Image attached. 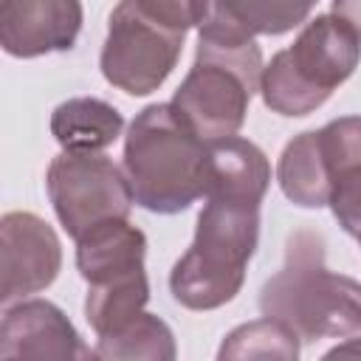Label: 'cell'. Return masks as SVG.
<instances>
[{"mask_svg":"<svg viewBox=\"0 0 361 361\" xmlns=\"http://www.w3.org/2000/svg\"><path fill=\"white\" fill-rule=\"evenodd\" d=\"M121 158L135 206L152 214H178L206 197L209 141L172 102L147 104L130 121Z\"/></svg>","mask_w":361,"mask_h":361,"instance_id":"obj_1","label":"cell"},{"mask_svg":"<svg viewBox=\"0 0 361 361\" xmlns=\"http://www.w3.org/2000/svg\"><path fill=\"white\" fill-rule=\"evenodd\" d=\"M262 316L279 319L302 341L361 333V282L324 265V240L313 228L290 234L285 265L259 290Z\"/></svg>","mask_w":361,"mask_h":361,"instance_id":"obj_2","label":"cell"},{"mask_svg":"<svg viewBox=\"0 0 361 361\" xmlns=\"http://www.w3.org/2000/svg\"><path fill=\"white\" fill-rule=\"evenodd\" d=\"M259 243V206L206 197L195 240L169 271L172 299L186 310L228 305L243 282Z\"/></svg>","mask_w":361,"mask_h":361,"instance_id":"obj_3","label":"cell"},{"mask_svg":"<svg viewBox=\"0 0 361 361\" xmlns=\"http://www.w3.org/2000/svg\"><path fill=\"white\" fill-rule=\"evenodd\" d=\"M361 62V37L333 11L302 25L293 45L262 68L259 93L271 113L299 118L319 110Z\"/></svg>","mask_w":361,"mask_h":361,"instance_id":"obj_4","label":"cell"},{"mask_svg":"<svg viewBox=\"0 0 361 361\" xmlns=\"http://www.w3.org/2000/svg\"><path fill=\"white\" fill-rule=\"evenodd\" d=\"M147 237L127 217L104 220L76 240V268L87 282L85 319L96 338L113 336L144 313L149 279Z\"/></svg>","mask_w":361,"mask_h":361,"instance_id":"obj_5","label":"cell"},{"mask_svg":"<svg viewBox=\"0 0 361 361\" xmlns=\"http://www.w3.org/2000/svg\"><path fill=\"white\" fill-rule=\"evenodd\" d=\"M262 68V51L254 39L243 45L197 39L195 62L175 90L172 104L206 141L237 135L245 124L251 96L259 90Z\"/></svg>","mask_w":361,"mask_h":361,"instance_id":"obj_6","label":"cell"},{"mask_svg":"<svg viewBox=\"0 0 361 361\" xmlns=\"http://www.w3.org/2000/svg\"><path fill=\"white\" fill-rule=\"evenodd\" d=\"M45 192L59 226L73 240L104 220L130 217L135 203L124 166L104 152L85 149H62L48 164Z\"/></svg>","mask_w":361,"mask_h":361,"instance_id":"obj_7","label":"cell"},{"mask_svg":"<svg viewBox=\"0 0 361 361\" xmlns=\"http://www.w3.org/2000/svg\"><path fill=\"white\" fill-rule=\"evenodd\" d=\"M183 39L186 34L161 25L135 0H118L107 17V37L99 54L102 76L127 96H147L175 71Z\"/></svg>","mask_w":361,"mask_h":361,"instance_id":"obj_8","label":"cell"},{"mask_svg":"<svg viewBox=\"0 0 361 361\" xmlns=\"http://www.w3.org/2000/svg\"><path fill=\"white\" fill-rule=\"evenodd\" d=\"M62 268L56 231L34 212H6L0 220V302L11 305L54 285Z\"/></svg>","mask_w":361,"mask_h":361,"instance_id":"obj_9","label":"cell"},{"mask_svg":"<svg viewBox=\"0 0 361 361\" xmlns=\"http://www.w3.org/2000/svg\"><path fill=\"white\" fill-rule=\"evenodd\" d=\"M82 20V0H0V45L17 59L71 51Z\"/></svg>","mask_w":361,"mask_h":361,"instance_id":"obj_10","label":"cell"},{"mask_svg":"<svg viewBox=\"0 0 361 361\" xmlns=\"http://www.w3.org/2000/svg\"><path fill=\"white\" fill-rule=\"evenodd\" d=\"M0 358H93L71 319L48 299H17L0 322Z\"/></svg>","mask_w":361,"mask_h":361,"instance_id":"obj_11","label":"cell"},{"mask_svg":"<svg viewBox=\"0 0 361 361\" xmlns=\"http://www.w3.org/2000/svg\"><path fill=\"white\" fill-rule=\"evenodd\" d=\"M319 0H197V39L243 45L257 34L279 37L310 17Z\"/></svg>","mask_w":361,"mask_h":361,"instance_id":"obj_12","label":"cell"},{"mask_svg":"<svg viewBox=\"0 0 361 361\" xmlns=\"http://www.w3.org/2000/svg\"><path fill=\"white\" fill-rule=\"evenodd\" d=\"M271 186L268 155L248 138L228 135L209 141V186L206 197L259 206Z\"/></svg>","mask_w":361,"mask_h":361,"instance_id":"obj_13","label":"cell"},{"mask_svg":"<svg viewBox=\"0 0 361 361\" xmlns=\"http://www.w3.org/2000/svg\"><path fill=\"white\" fill-rule=\"evenodd\" d=\"M121 130L124 116L96 96H73L51 113V135L62 149L102 152L121 135Z\"/></svg>","mask_w":361,"mask_h":361,"instance_id":"obj_14","label":"cell"},{"mask_svg":"<svg viewBox=\"0 0 361 361\" xmlns=\"http://www.w3.org/2000/svg\"><path fill=\"white\" fill-rule=\"evenodd\" d=\"M276 180L282 195L302 209H322L330 200V169L322 152L319 130L293 135L276 164Z\"/></svg>","mask_w":361,"mask_h":361,"instance_id":"obj_15","label":"cell"},{"mask_svg":"<svg viewBox=\"0 0 361 361\" xmlns=\"http://www.w3.org/2000/svg\"><path fill=\"white\" fill-rule=\"evenodd\" d=\"M175 355H178V347L169 324L147 310L118 333L102 336L93 347V358H104V361H135V358L175 361Z\"/></svg>","mask_w":361,"mask_h":361,"instance_id":"obj_16","label":"cell"},{"mask_svg":"<svg viewBox=\"0 0 361 361\" xmlns=\"http://www.w3.org/2000/svg\"><path fill=\"white\" fill-rule=\"evenodd\" d=\"M299 336L282 324L279 319L262 316L254 322H245L240 327H234L220 350L217 358L220 361H243V358H276V361H296L299 358Z\"/></svg>","mask_w":361,"mask_h":361,"instance_id":"obj_17","label":"cell"},{"mask_svg":"<svg viewBox=\"0 0 361 361\" xmlns=\"http://www.w3.org/2000/svg\"><path fill=\"white\" fill-rule=\"evenodd\" d=\"M338 226L361 243V164L341 166L330 172V200H327Z\"/></svg>","mask_w":361,"mask_h":361,"instance_id":"obj_18","label":"cell"},{"mask_svg":"<svg viewBox=\"0 0 361 361\" xmlns=\"http://www.w3.org/2000/svg\"><path fill=\"white\" fill-rule=\"evenodd\" d=\"M319 141L330 172L361 164V116H341L327 121L319 130Z\"/></svg>","mask_w":361,"mask_h":361,"instance_id":"obj_19","label":"cell"},{"mask_svg":"<svg viewBox=\"0 0 361 361\" xmlns=\"http://www.w3.org/2000/svg\"><path fill=\"white\" fill-rule=\"evenodd\" d=\"M141 11H147L161 25L186 34L197 25V0H135Z\"/></svg>","mask_w":361,"mask_h":361,"instance_id":"obj_20","label":"cell"},{"mask_svg":"<svg viewBox=\"0 0 361 361\" xmlns=\"http://www.w3.org/2000/svg\"><path fill=\"white\" fill-rule=\"evenodd\" d=\"M333 14L361 37V0H333Z\"/></svg>","mask_w":361,"mask_h":361,"instance_id":"obj_21","label":"cell"},{"mask_svg":"<svg viewBox=\"0 0 361 361\" xmlns=\"http://www.w3.org/2000/svg\"><path fill=\"white\" fill-rule=\"evenodd\" d=\"M324 358H361V338H350L324 353Z\"/></svg>","mask_w":361,"mask_h":361,"instance_id":"obj_22","label":"cell"}]
</instances>
